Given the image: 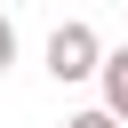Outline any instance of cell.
I'll return each mask as SVG.
<instances>
[{"label":"cell","mask_w":128,"mask_h":128,"mask_svg":"<svg viewBox=\"0 0 128 128\" xmlns=\"http://www.w3.org/2000/svg\"><path fill=\"white\" fill-rule=\"evenodd\" d=\"M48 72L72 88V80H104V40L96 24H56L48 32Z\"/></svg>","instance_id":"obj_1"},{"label":"cell","mask_w":128,"mask_h":128,"mask_svg":"<svg viewBox=\"0 0 128 128\" xmlns=\"http://www.w3.org/2000/svg\"><path fill=\"white\" fill-rule=\"evenodd\" d=\"M104 112H112V120H128V48H112V56H104Z\"/></svg>","instance_id":"obj_2"},{"label":"cell","mask_w":128,"mask_h":128,"mask_svg":"<svg viewBox=\"0 0 128 128\" xmlns=\"http://www.w3.org/2000/svg\"><path fill=\"white\" fill-rule=\"evenodd\" d=\"M64 128H120V120H112V112H104V104H88V112H72V120H64Z\"/></svg>","instance_id":"obj_3"},{"label":"cell","mask_w":128,"mask_h":128,"mask_svg":"<svg viewBox=\"0 0 128 128\" xmlns=\"http://www.w3.org/2000/svg\"><path fill=\"white\" fill-rule=\"evenodd\" d=\"M8 64H16V24L0 16V72H8Z\"/></svg>","instance_id":"obj_4"}]
</instances>
